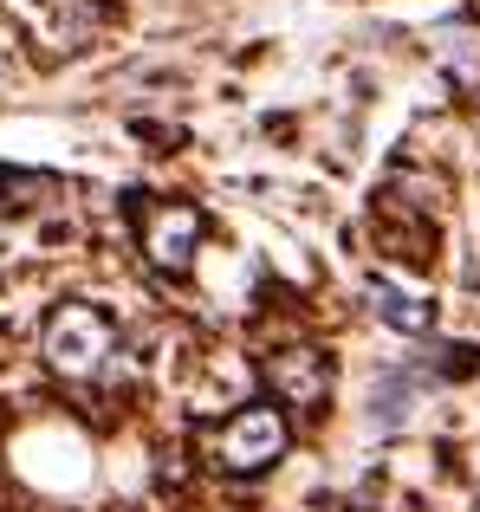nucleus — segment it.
Wrapping results in <instances>:
<instances>
[{
    "label": "nucleus",
    "mask_w": 480,
    "mask_h": 512,
    "mask_svg": "<svg viewBox=\"0 0 480 512\" xmlns=\"http://www.w3.org/2000/svg\"><path fill=\"white\" fill-rule=\"evenodd\" d=\"M111 357V325H104V312H91V305H59L52 312V325H46V363L59 376H91L98 363Z\"/></svg>",
    "instance_id": "nucleus-1"
},
{
    "label": "nucleus",
    "mask_w": 480,
    "mask_h": 512,
    "mask_svg": "<svg viewBox=\"0 0 480 512\" xmlns=\"http://www.w3.org/2000/svg\"><path fill=\"white\" fill-rule=\"evenodd\" d=\"M279 454H286V415L273 402H253L221 428V467H234V474H260Z\"/></svg>",
    "instance_id": "nucleus-2"
},
{
    "label": "nucleus",
    "mask_w": 480,
    "mask_h": 512,
    "mask_svg": "<svg viewBox=\"0 0 480 512\" xmlns=\"http://www.w3.org/2000/svg\"><path fill=\"white\" fill-rule=\"evenodd\" d=\"M195 240H202V214L182 208V201H163V208L143 214V253H150L163 273H189Z\"/></svg>",
    "instance_id": "nucleus-3"
},
{
    "label": "nucleus",
    "mask_w": 480,
    "mask_h": 512,
    "mask_svg": "<svg viewBox=\"0 0 480 512\" xmlns=\"http://www.w3.org/2000/svg\"><path fill=\"white\" fill-rule=\"evenodd\" d=\"M266 376H273V396L286 409H325L331 396V363L318 350H286V357L266 363Z\"/></svg>",
    "instance_id": "nucleus-4"
},
{
    "label": "nucleus",
    "mask_w": 480,
    "mask_h": 512,
    "mask_svg": "<svg viewBox=\"0 0 480 512\" xmlns=\"http://www.w3.org/2000/svg\"><path fill=\"white\" fill-rule=\"evenodd\" d=\"M370 312H377L390 331H409V338H422V331L435 325V305L416 299V292H403L396 279H370Z\"/></svg>",
    "instance_id": "nucleus-5"
},
{
    "label": "nucleus",
    "mask_w": 480,
    "mask_h": 512,
    "mask_svg": "<svg viewBox=\"0 0 480 512\" xmlns=\"http://www.w3.org/2000/svg\"><path fill=\"white\" fill-rule=\"evenodd\" d=\"M403 422H409V376H383V383L370 389V428L396 435Z\"/></svg>",
    "instance_id": "nucleus-6"
}]
</instances>
